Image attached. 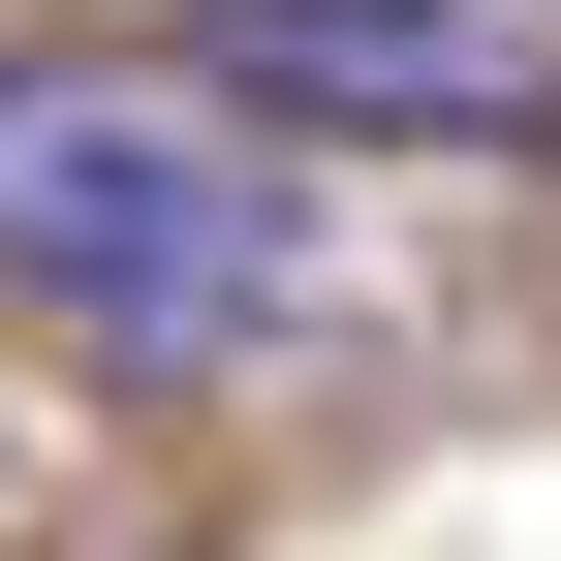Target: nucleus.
<instances>
[{
    "label": "nucleus",
    "mask_w": 561,
    "mask_h": 561,
    "mask_svg": "<svg viewBox=\"0 0 561 561\" xmlns=\"http://www.w3.org/2000/svg\"><path fill=\"white\" fill-rule=\"evenodd\" d=\"M0 312L62 375H250L312 312V157L219 94V62H125V32H0Z\"/></svg>",
    "instance_id": "1"
},
{
    "label": "nucleus",
    "mask_w": 561,
    "mask_h": 561,
    "mask_svg": "<svg viewBox=\"0 0 561 561\" xmlns=\"http://www.w3.org/2000/svg\"><path fill=\"white\" fill-rule=\"evenodd\" d=\"M219 94L280 125V157H561V0H219Z\"/></svg>",
    "instance_id": "2"
},
{
    "label": "nucleus",
    "mask_w": 561,
    "mask_h": 561,
    "mask_svg": "<svg viewBox=\"0 0 561 561\" xmlns=\"http://www.w3.org/2000/svg\"><path fill=\"white\" fill-rule=\"evenodd\" d=\"M187 32H219V0H187Z\"/></svg>",
    "instance_id": "3"
}]
</instances>
